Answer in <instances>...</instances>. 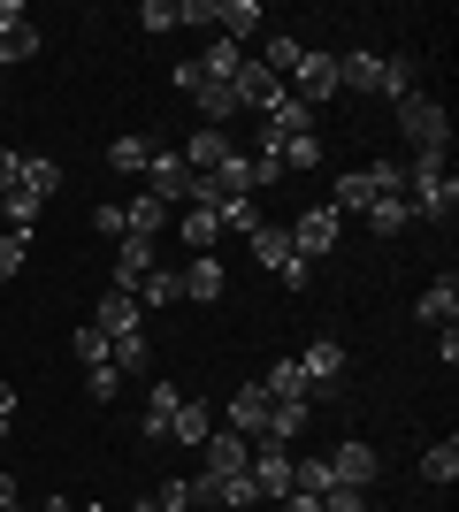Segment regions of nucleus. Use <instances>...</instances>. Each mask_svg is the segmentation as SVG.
<instances>
[{"label":"nucleus","instance_id":"c9c22d12","mask_svg":"<svg viewBox=\"0 0 459 512\" xmlns=\"http://www.w3.org/2000/svg\"><path fill=\"white\" fill-rule=\"evenodd\" d=\"M215 222H222V230H238V237H253V230H261V199H222Z\"/></svg>","mask_w":459,"mask_h":512},{"label":"nucleus","instance_id":"20e7f679","mask_svg":"<svg viewBox=\"0 0 459 512\" xmlns=\"http://www.w3.org/2000/svg\"><path fill=\"white\" fill-rule=\"evenodd\" d=\"M291 360H299L306 390H314L322 406H337V398H345V375H352V360H345V344H337V337H314L306 352H291Z\"/></svg>","mask_w":459,"mask_h":512},{"label":"nucleus","instance_id":"4c0bfd02","mask_svg":"<svg viewBox=\"0 0 459 512\" xmlns=\"http://www.w3.org/2000/svg\"><path fill=\"white\" fill-rule=\"evenodd\" d=\"M131 512H192V482H161V490L138 497Z\"/></svg>","mask_w":459,"mask_h":512},{"label":"nucleus","instance_id":"58836bf2","mask_svg":"<svg viewBox=\"0 0 459 512\" xmlns=\"http://www.w3.org/2000/svg\"><path fill=\"white\" fill-rule=\"evenodd\" d=\"M0 214H8V230H39L46 199H31V192H8V199H0Z\"/></svg>","mask_w":459,"mask_h":512},{"label":"nucleus","instance_id":"7ed1b4c3","mask_svg":"<svg viewBox=\"0 0 459 512\" xmlns=\"http://www.w3.org/2000/svg\"><path fill=\"white\" fill-rule=\"evenodd\" d=\"M398 138H406L414 153H444V146H452V115H444V100L406 92V100H398Z\"/></svg>","mask_w":459,"mask_h":512},{"label":"nucleus","instance_id":"c756f323","mask_svg":"<svg viewBox=\"0 0 459 512\" xmlns=\"http://www.w3.org/2000/svg\"><path fill=\"white\" fill-rule=\"evenodd\" d=\"M176 237L192 245V253H215V237H222V222L207 207H176Z\"/></svg>","mask_w":459,"mask_h":512},{"label":"nucleus","instance_id":"c03bdc74","mask_svg":"<svg viewBox=\"0 0 459 512\" xmlns=\"http://www.w3.org/2000/svg\"><path fill=\"white\" fill-rule=\"evenodd\" d=\"M85 390L108 406V398H123V375H115V367H85Z\"/></svg>","mask_w":459,"mask_h":512},{"label":"nucleus","instance_id":"72a5a7b5","mask_svg":"<svg viewBox=\"0 0 459 512\" xmlns=\"http://www.w3.org/2000/svg\"><path fill=\"white\" fill-rule=\"evenodd\" d=\"M184 299V276H176V268H153L146 283H138V306H176Z\"/></svg>","mask_w":459,"mask_h":512},{"label":"nucleus","instance_id":"ddd939ff","mask_svg":"<svg viewBox=\"0 0 459 512\" xmlns=\"http://www.w3.org/2000/svg\"><path fill=\"white\" fill-rule=\"evenodd\" d=\"M306 398H268V421H261V436H253V444H299L306 436Z\"/></svg>","mask_w":459,"mask_h":512},{"label":"nucleus","instance_id":"7c9ffc66","mask_svg":"<svg viewBox=\"0 0 459 512\" xmlns=\"http://www.w3.org/2000/svg\"><path fill=\"white\" fill-rule=\"evenodd\" d=\"M146 161H153V138H138V130L108 146V169H115V176H146Z\"/></svg>","mask_w":459,"mask_h":512},{"label":"nucleus","instance_id":"a211bd4d","mask_svg":"<svg viewBox=\"0 0 459 512\" xmlns=\"http://www.w3.org/2000/svg\"><path fill=\"white\" fill-rule=\"evenodd\" d=\"M138 321H146L138 291H100V306H92V329H108V337H131Z\"/></svg>","mask_w":459,"mask_h":512},{"label":"nucleus","instance_id":"2eb2a0df","mask_svg":"<svg viewBox=\"0 0 459 512\" xmlns=\"http://www.w3.org/2000/svg\"><path fill=\"white\" fill-rule=\"evenodd\" d=\"M329 474H337V482H352V490H375L383 451H368V444H337V451H329Z\"/></svg>","mask_w":459,"mask_h":512},{"label":"nucleus","instance_id":"dca6fc26","mask_svg":"<svg viewBox=\"0 0 459 512\" xmlns=\"http://www.w3.org/2000/svg\"><path fill=\"white\" fill-rule=\"evenodd\" d=\"M153 268H161V260H153V237H123V245H115V283L108 291H138Z\"/></svg>","mask_w":459,"mask_h":512},{"label":"nucleus","instance_id":"49530a36","mask_svg":"<svg viewBox=\"0 0 459 512\" xmlns=\"http://www.w3.org/2000/svg\"><path fill=\"white\" fill-rule=\"evenodd\" d=\"M16 176H23V146H0V199L16 192Z\"/></svg>","mask_w":459,"mask_h":512},{"label":"nucleus","instance_id":"39448f33","mask_svg":"<svg viewBox=\"0 0 459 512\" xmlns=\"http://www.w3.org/2000/svg\"><path fill=\"white\" fill-rule=\"evenodd\" d=\"M345 245V214H329V207H306L299 222H291V253L306 260V268H322L329 253Z\"/></svg>","mask_w":459,"mask_h":512},{"label":"nucleus","instance_id":"9d476101","mask_svg":"<svg viewBox=\"0 0 459 512\" xmlns=\"http://www.w3.org/2000/svg\"><path fill=\"white\" fill-rule=\"evenodd\" d=\"M291 459H299V451L291 444H253V490H261V505H276V497H291Z\"/></svg>","mask_w":459,"mask_h":512},{"label":"nucleus","instance_id":"393cba45","mask_svg":"<svg viewBox=\"0 0 459 512\" xmlns=\"http://www.w3.org/2000/svg\"><path fill=\"white\" fill-rule=\"evenodd\" d=\"M368 207H375V176L368 169H345L329 184V214H368Z\"/></svg>","mask_w":459,"mask_h":512},{"label":"nucleus","instance_id":"e433bc0d","mask_svg":"<svg viewBox=\"0 0 459 512\" xmlns=\"http://www.w3.org/2000/svg\"><path fill=\"white\" fill-rule=\"evenodd\" d=\"M276 161H284V176L322 169V138H291V146H276Z\"/></svg>","mask_w":459,"mask_h":512},{"label":"nucleus","instance_id":"473e14b6","mask_svg":"<svg viewBox=\"0 0 459 512\" xmlns=\"http://www.w3.org/2000/svg\"><path fill=\"white\" fill-rule=\"evenodd\" d=\"M261 390H268V398H306V406H314V390H306L299 360H276V367H268V375H261Z\"/></svg>","mask_w":459,"mask_h":512},{"label":"nucleus","instance_id":"603ef678","mask_svg":"<svg viewBox=\"0 0 459 512\" xmlns=\"http://www.w3.org/2000/svg\"><path fill=\"white\" fill-rule=\"evenodd\" d=\"M39 512H77V505H69V497H46V505Z\"/></svg>","mask_w":459,"mask_h":512},{"label":"nucleus","instance_id":"aec40b11","mask_svg":"<svg viewBox=\"0 0 459 512\" xmlns=\"http://www.w3.org/2000/svg\"><path fill=\"white\" fill-rule=\"evenodd\" d=\"M215 39L253 46L261 39V8H253V0H215Z\"/></svg>","mask_w":459,"mask_h":512},{"label":"nucleus","instance_id":"412c9836","mask_svg":"<svg viewBox=\"0 0 459 512\" xmlns=\"http://www.w3.org/2000/svg\"><path fill=\"white\" fill-rule=\"evenodd\" d=\"M176 222V207H161L153 192H138V199H123V237H161Z\"/></svg>","mask_w":459,"mask_h":512},{"label":"nucleus","instance_id":"1a4fd4ad","mask_svg":"<svg viewBox=\"0 0 459 512\" xmlns=\"http://www.w3.org/2000/svg\"><path fill=\"white\" fill-rule=\"evenodd\" d=\"M176 85L192 92V107L207 115V130H222V123H238V115H245V107H238V92H230V85H207V77H199L192 62L176 69Z\"/></svg>","mask_w":459,"mask_h":512},{"label":"nucleus","instance_id":"a878e982","mask_svg":"<svg viewBox=\"0 0 459 512\" xmlns=\"http://www.w3.org/2000/svg\"><path fill=\"white\" fill-rule=\"evenodd\" d=\"M16 192H31V199H54V192H62V161H54V153H23Z\"/></svg>","mask_w":459,"mask_h":512},{"label":"nucleus","instance_id":"a19ab883","mask_svg":"<svg viewBox=\"0 0 459 512\" xmlns=\"http://www.w3.org/2000/svg\"><path fill=\"white\" fill-rule=\"evenodd\" d=\"M23 260H31V230H8V237H0V283L16 276Z\"/></svg>","mask_w":459,"mask_h":512},{"label":"nucleus","instance_id":"4be33fe9","mask_svg":"<svg viewBox=\"0 0 459 512\" xmlns=\"http://www.w3.org/2000/svg\"><path fill=\"white\" fill-rule=\"evenodd\" d=\"M414 314L429 321V329H452V321H459V276H452V268H444V276L429 283V291H421V306H414Z\"/></svg>","mask_w":459,"mask_h":512},{"label":"nucleus","instance_id":"f03ea898","mask_svg":"<svg viewBox=\"0 0 459 512\" xmlns=\"http://www.w3.org/2000/svg\"><path fill=\"white\" fill-rule=\"evenodd\" d=\"M406 207H414V222H452L459 176L444 169V153H414L406 161Z\"/></svg>","mask_w":459,"mask_h":512},{"label":"nucleus","instance_id":"a18cd8bd","mask_svg":"<svg viewBox=\"0 0 459 512\" xmlns=\"http://www.w3.org/2000/svg\"><path fill=\"white\" fill-rule=\"evenodd\" d=\"M268 184H284V161H276V153H253V192H268Z\"/></svg>","mask_w":459,"mask_h":512},{"label":"nucleus","instance_id":"79ce46f5","mask_svg":"<svg viewBox=\"0 0 459 512\" xmlns=\"http://www.w3.org/2000/svg\"><path fill=\"white\" fill-rule=\"evenodd\" d=\"M176 0H146V8H138V31H153V39H161V31H176Z\"/></svg>","mask_w":459,"mask_h":512},{"label":"nucleus","instance_id":"cd10ccee","mask_svg":"<svg viewBox=\"0 0 459 512\" xmlns=\"http://www.w3.org/2000/svg\"><path fill=\"white\" fill-rule=\"evenodd\" d=\"M421 482H429V490H452L459 482V436H444V444L421 451Z\"/></svg>","mask_w":459,"mask_h":512},{"label":"nucleus","instance_id":"6e6552de","mask_svg":"<svg viewBox=\"0 0 459 512\" xmlns=\"http://www.w3.org/2000/svg\"><path fill=\"white\" fill-rule=\"evenodd\" d=\"M146 192L161 199V207H184V199H192V169H184V153H176V146H153V161H146Z\"/></svg>","mask_w":459,"mask_h":512},{"label":"nucleus","instance_id":"5701e85b","mask_svg":"<svg viewBox=\"0 0 459 512\" xmlns=\"http://www.w3.org/2000/svg\"><path fill=\"white\" fill-rule=\"evenodd\" d=\"M245 54H253V46H230V39H207V46H199V77H207V85H230V77H238V69H245Z\"/></svg>","mask_w":459,"mask_h":512},{"label":"nucleus","instance_id":"f3484780","mask_svg":"<svg viewBox=\"0 0 459 512\" xmlns=\"http://www.w3.org/2000/svg\"><path fill=\"white\" fill-rule=\"evenodd\" d=\"M176 276H184V299H199V306H215L230 291V268L215 253H192V268H176Z\"/></svg>","mask_w":459,"mask_h":512},{"label":"nucleus","instance_id":"6ab92c4d","mask_svg":"<svg viewBox=\"0 0 459 512\" xmlns=\"http://www.w3.org/2000/svg\"><path fill=\"white\" fill-rule=\"evenodd\" d=\"M176 406H184V390H176V383H146V421H138V436H146V444H169Z\"/></svg>","mask_w":459,"mask_h":512},{"label":"nucleus","instance_id":"4468645a","mask_svg":"<svg viewBox=\"0 0 459 512\" xmlns=\"http://www.w3.org/2000/svg\"><path fill=\"white\" fill-rule=\"evenodd\" d=\"M176 153H184V169H192V176H207V169H222V161L238 153V138H230V130H192Z\"/></svg>","mask_w":459,"mask_h":512},{"label":"nucleus","instance_id":"bb28decb","mask_svg":"<svg viewBox=\"0 0 459 512\" xmlns=\"http://www.w3.org/2000/svg\"><path fill=\"white\" fill-rule=\"evenodd\" d=\"M169 436L176 444H207V436H215V406H207V398H184L176 421H169Z\"/></svg>","mask_w":459,"mask_h":512},{"label":"nucleus","instance_id":"864d4df0","mask_svg":"<svg viewBox=\"0 0 459 512\" xmlns=\"http://www.w3.org/2000/svg\"><path fill=\"white\" fill-rule=\"evenodd\" d=\"M77 512H115V505H77Z\"/></svg>","mask_w":459,"mask_h":512},{"label":"nucleus","instance_id":"09e8293b","mask_svg":"<svg viewBox=\"0 0 459 512\" xmlns=\"http://www.w3.org/2000/svg\"><path fill=\"white\" fill-rule=\"evenodd\" d=\"M284 512H322V497H306V490H291V497H276Z\"/></svg>","mask_w":459,"mask_h":512},{"label":"nucleus","instance_id":"2f4dec72","mask_svg":"<svg viewBox=\"0 0 459 512\" xmlns=\"http://www.w3.org/2000/svg\"><path fill=\"white\" fill-rule=\"evenodd\" d=\"M368 230L375 237H406V230H414V207H406V199H375V207H368Z\"/></svg>","mask_w":459,"mask_h":512},{"label":"nucleus","instance_id":"f257e3e1","mask_svg":"<svg viewBox=\"0 0 459 512\" xmlns=\"http://www.w3.org/2000/svg\"><path fill=\"white\" fill-rule=\"evenodd\" d=\"M337 92H383V100H406L414 92V54H337Z\"/></svg>","mask_w":459,"mask_h":512},{"label":"nucleus","instance_id":"f704fd0d","mask_svg":"<svg viewBox=\"0 0 459 512\" xmlns=\"http://www.w3.org/2000/svg\"><path fill=\"white\" fill-rule=\"evenodd\" d=\"M299 54H306V46L291 39V31H276V39H261V62L276 69V77H284V85H291V69H299Z\"/></svg>","mask_w":459,"mask_h":512},{"label":"nucleus","instance_id":"3c124183","mask_svg":"<svg viewBox=\"0 0 459 512\" xmlns=\"http://www.w3.org/2000/svg\"><path fill=\"white\" fill-rule=\"evenodd\" d=\"M0 505H16V474H0Z\"/></svg>","mask_w":459,"mask_h":512},{"label":"nucleus","instance_id":"5fc2aeb1","mask_svg":"<svg viewBox=\"0 0 459 512\" xmlns=\"http://www.w3.org/2000/svg\"><path fill=\"white\" fill-rule=\"evenodd\" d=\"M0 512H23V505H0Z\"/></svg>","mask_w":459,"mask_h":512},{"label":"nucleus","instance_id":"0eeeda50","mask_svg":"<svg viewBox=\"0 0 459 512\" xmlns=\"http://www.w3.org/2000/svg\"><path fill=\"white\" fill-rule=\"evenodd\" d=\"M284 92H291V100H299V107H314V115H322V107L337 100V54H314V46H306Z\"/></svg>","mask_w":459,"mask_h":512},{"label":"nucleus","instance_id":"ea45409f","mask_svg":"<svg viewBox=\"0 0 459 512\" xmlns=\"http://www.w3.org/2000/svg\"><path fill=\"white\" fill-rule=\"evenodd\" d=\"M108 329H92V321H85V329H77V367H108Z\"/></svg>","mask_w":459,"mask_h":512},{"label":"nucleus","instance_id":"8fccbe9b","mask_svg":"<svg viewBox=\"0 0 459 512\" xmlns=\"http://www.w3.org/2000/svg\"><path fill=\"white\" fill-rule=\"evenodd\" d=\"M8 428H16V390L0 383V436H8Z\"/></svg>","mask_w":459,"mask_h":512},{"label":"nucleus","instance_id":"9b49d317","mask_svg":"<svg viewBox=\"0 0 459 512\" xmlns=\"http://www.w3.org/2000/svg\"><path fill=\"white\" fill-rule=\"evenodd\" d=\"M245 467H253V436H238V428L215 421V436L199 444V474H245Z\"/></svg>","mask_w":459,"mask_h":512},{"label":"nucleus","instance_id":"37998d69","mask_svg":"<svg viewBox=\"0 0 459 512\" xmlns=\"http://www.w3.org/2000/svg\"><path fill=\"white\" fill-rule=\"evenodd\" d=\"M322 512H368V490H352V482H337V490H322Z\"/></svg>","mask_w":459,"mask_h":512},{"label":"nucleus","instance_id":"de8ad7c7","mask_svg":"<svg viewBox=\"0 0 459 512\" xmlns=\"http://www.w3.org/2000/svg\"><path fill=\"white\" fill-rule=\"evenodd\" d=\"M92 230H100V237H115V245H123V207H92Z\"/></svg>","mask_w":459,"mask_h":512},{"label":"nucleus","instance_id":"423d86ee","mask_svg":"<svg viewBox=\"0 0 459 512\" xmlns=\"http://www.w3.org/2000/svg\"><path fill=\"white\" fill-rule=\"evenodd\" d=\"M245 245H253V260H261V268H276V276H284V291H306V283H314V268H306V260L291 253V230L261 222V230L245 237Z\"/></svg>","mask_w":459,"mask_h":512},{"label":"nucleus","instance_id":"c85d7f7f","mask_svg":"<svg viewBox=\"0 0 459 512\" xmlns=\"http://www.w3.org/2000/svg\"><path fill=\"white\" fill-rule=\"evenodd\" d=\"M108 367L123 375V383H131V375H146V367H153V344H146V329H131V337H115V344H108Z\"/></svg>","mask_w":459,"mask_h":512},{"label":"nucleus","instance_id":"b1692460","mask_svg":"<svg viewBox=\"0 0 459 512\" xmlns=\"http://www.w3.org/2000/svg\"><path fill=\"white\" fill-rule=\"evenodd\" d=\"M261 421H268V390L261 383H245L230 406H222V428H238V436H261Z\"/></svg>","mask_w":459,"mask_h":512},{"label":"nucleus","instance_id":"f8f14e48","mask_svg":"<svg viewBox=\"0 0 459 512\" xmlns=\"http://www.w3.org/2000/svg\"><path fill=\"white\" fill-rule=\"evenodd\" d=\"M31 54H39V23L23 16L16 0H0V77H8L16 62H31Z\"/></svg>","mask_w":459,"mask_h":512}]
</instances>
